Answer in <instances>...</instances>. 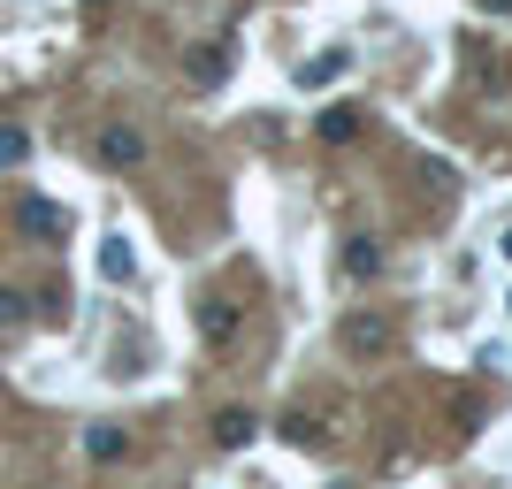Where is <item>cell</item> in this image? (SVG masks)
<instances>
[{"label":"cell","mask_w":512,"mask_h":489,"mask_svg":"<svg viewBox=\"0 0 512 489\" xmlns=\"http://www.w3.org/2000/svg\"><path fill=\"white\" fill-rule=\"evenodd\" d=\"M337 344L352 352V360H383L390 344H398V329H390L383 314H344L337 321Z\"/></svg>","instance_id":"6da1fadb"},{"label":"cell","mask_w":512,"mask_h":489,"mask_svg":"<svg viewBox=\"0 0 512 489\" xmlns=\"http://www.w3.org/2000/svg\"><path fill=\"white\" fill-rule=\"evenodd\" d=\"M92 153H100V169H138V161H146V130H130V123H100Z\"/></svg>","instance_id":"7a4b0ae2"},{"label":"cell","mask_w":512,"mask_h":489,"mask_svg":"<svg viewBox=\"0 0 512 489\" xmlns=\"http://www.w3.org/2000/svg\"><path fill=\"white\" fill-rule=\"evenodd\" d=\"M344 69H352V46H321L314 62H299V69H291V85H299V92H321V85H337Z\"/></svg>","instance_id":"3957f363"},{"label":"cell","mask_w":512,"mask_h":489,"mask_svg":"<svg viewBox=\"0 0 512 489\" xmlns=\"http://www.w3.org/2000/svg\"><path fill=\"white\" fill-rule=\"evenodd\" d=\"M16 230L23 237H69V207H54V199H23V207H16Z\"/></svg>","instance_id":"277c9868"},{"label":"cell","mask_w":512,"mask_h":489,"mask_svg":"<svg viewBox=\"0 0 512 489\" xmlns=\"http://www.w3.org/2000/svg\"><path fill=\"white\" fill-rule=\"evenodd\" d=\"M199 337L222 352V344H237V306L230 298H199Z\"/></svg>","instance_id":"5b68a950"},{"label":"cell","mask_w":512,"mask_h":489,"mask_svg":"<svg viewBox=\"0 0 512 489\" xmlns=\"http://www.w3.org/2000/svg\"><path fill=\"white\" fill-rule=\"evenodd\" d=\"M100 276H107V283H138V245H130L123 230L100 237Z\"/></svg>","instance_id":"8992f818"},{"label":"cell","mask_w":512,"mask_h":489,"mask_svg":"<svg viewBox=\"0 0 512 489\" xmlns=\"http://www.w3.org/2000/svg\"><path fill=\"white\" fill-rule=\"evenodd\" d=\"M253 436H260V421L245 413V405H222V413H214V444L222 451H245Z\"/></svg>","instance_id":"52a82bcc"},{"label":"cell","mask_w":512,"mask_h":489,"mask_svg":"<svg viewBox=\"0 0 512 489\" xmlns=\"http://www.w3.org/2000/svg\"><path fill=\"white\" fill-rule=\"evenodd\" d=\"M344 283H360V276H383V245H375V237H344Z\"/></svg>","instance_id":"ba28073f"},{"label":"cell","mask_w":512,"mask_h":489,"mask_svg":"<svg viewBox=\"0 0 512 489\" xmlns=\"http://www.w3.org/2000/svg\"><path fill=\"white\" fill-rule=\"evenodd\" d=\"M123 451H130L123 428H107V421H92V428H85V459H92V467H115Z\"/></svg>","instance_id":"9c48e42d"},{"label":"cell","mask_w":512,"mask_h":489,"mask_svg":"<svg viewBox=\"0 0 512 489\" xmlns=\"http://www.w3.org/2000/svg\"><path fill=\"white\" fill-rule=\"evenodd\" d=\"M360 123H367L360 107H329V115L314 123V138H321V146H352V138H360Z\"/></svg>","instance_id":"30bf717a"},{"label":"cell","mask_w":512,"mask_h":489,"mask_svg":"<svg viewBox=\"0 0 512 489\" xmlns=\"http://www.w3.org/2000/svg\"><path fill=\"white\" fill-rule=\"evenodd\" d=\"M222 77H230V46H199V54H192V85L214 92Z\"/></svg>","instance_id":"8fae6325"},{"label":"cell","mask_w":512,"mask_h":489,"mask_svg":"<svg viewBox=\"0 0 512 489\" xmlns=\"http://www.w3.org/2000/svg\"><path fill=\"white\" fill-rule=\"evenodd\" d=\"M283 444H291V451H321L329 436H321V428L306 421V413H291V421H283Z\"/></svg>","instance_id":"7c38bea8"},{"label":"cell","mask_w":512,"mask_h":489,"mask_svg":"<svg viewBox=\"0 0 512 489\" xmlns=\"http://www.w3.org/2000/svg\"><path fill=\"white\" fill-rule=\"evenodd\" d=\"M23 321H31V298L16 283H0V329H23Z\"/></svg>","instance_id":"4fadbf2b"},{"label":"cell","mask_w":512,"mask_h":489,"mask_svg":"<svg viewBox=\"0 0 512 489\" xmlns=\"http://www.w3.org/2000/svg\"><path fill=\"white\" fill-rule=\"evenodd\" d=\"M16 161H31V138H23V130H8V123H0V169H16Z\"/></svg>","instance_id":"5bb4252c"},{"label":"cell","mask_w":512,"mask_h":489,"mask_svg":"<svg viewBox=\"0 0 512 489\" xmlns=\"http://www.w3.org/2000/svg\"><path fill=\"white\" fill-rule=\"evenodd\" d=\"M482 8H497V16H505V8H512V0H482Z\"/></svg>","instance_id":"9a60e30c"}]
</instances>
